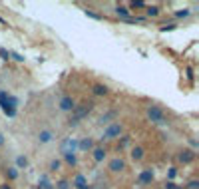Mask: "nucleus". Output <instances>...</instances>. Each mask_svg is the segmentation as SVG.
I'll return each instance as SVG.
<instances>
[{
    "label": "nucleus",
    "mask_w": 199,
    "mask_h": 189,
    "mask_svg": "<svg viewBox=\"0 0 199 189\" xmlns=\"http://www.w3.org/2000/svg\"><path fill=\"white\" fill-rule=\"evenodd\" d=\"M94 109V104L92 102H82L80 106H76V108L72 109V116L70 119H68V125H72V128H76L78 123H80V119L88 118V113Z\"/></svg>",
    "instance_id": "1"
},
{
    "label": "nucleus",
    "mask_w": 199,
    "mask_h": 189,
    "mask_svg": "<svg viewBox=\"0 0 199 189\" xmlns=\"http://www.w3.org/2000/svg\"><path fill=\"white\" fill-rule=\"evenodd\" d=\"M60 151L64 153V155H68V153H76L78 151V139L76 137H64L60 143Z\"/></svg>",
    "instance_id": "2"
},
{
    "label": "nucleus",
    "mask_w": 199,
    "mask_h": 189,
    "mask_svg": "<svg viewBox=\"0 0 199 189\" xmlns=\"http://www.w3.org/2000/svg\"><path fill=\"white\" fill-rule=\"evenodd\" d=\"M119 133H122V123L119 122H112L109 125H106L104 129V139H116V137H119Z\"/></svg>",
    "instance_id": "3"
},
{
    "label": "nucleus",
    "mask_w": 199,
    "mask_h": 189,
    "mask_svg": "<svg viewBox=\"0 0 199 189\" xmlns=\"http://www.w3.org/2000/svg\"><path fill=\"white\" fill-rule=\"evenodd\" d=\"M147 118H149V122H153V123H167L161 108H157V106H149V108H147Z\"/></svg>",
    "instance_id": "4"
},
{
    "label": "nucleus",
    "mask_w": 199,
    "mask_h": 189,
    "mask_svg": "<svg viewBox=\"0 0 199 189\" xmlns=\"http://www.w3.org/2000/svg\"><path fill=\"white\" fill-rule=\"evenodd\" d=\"M0 108H2V112H4L8 118H14L16 116V108H12V106L8 104V94H6V92H0Z\"/></svg>",
    "instance_id": "5"
},
{
    "label": "nucleus",
    "mask_w": 199,
    "mask_h": 189,
    "mask_svg": "<svg viewBox=\"0 0 199 189\" xmlns=\"http://www.w3.org/2000/svg\"><path fill=\"white\" fill-rule=\"evenodd\" d=\"M108 169L112 171V173H122L123 169H126V161L122 159V157H112L108 163Z\"/></svg>",
    "instance_id": "6"
},
{
    "label": "nucleus",
    "mask_w": 199,
    "mask_h": 189,
    "mask_svg": "<svg viewBox=\"0 0 199 189\" xmlns=\"http://www.w3.org/2000/svg\"><path fill=\"white\" fill-rule=\"evenodd\" d=\"M58 108H60L62 112H72V109L76 108V102H74L72 96H64V98H60V102H58Z\"/></svg>",
    "instance_id": "7"
},
{
    "label": "nucleus",
    "mask_w": 199,
    "mask_h": 189,
    "mask_svg": "<svg viewBox=\"0 0 199 189\" xmlns=\"http://www.w3.org/2000/svg\"><path fill=\"white\" fill-rule=\"evenodd\" d=\"M152 181H153V171H152V169H143L142 173L138 175V187L152 185Z\"/></svg>",
    "instance_id": "8"
},
{
    "label": "nucleus",
    "mask_w": 199,
    "mask_h": 189,
    "mask_svg": "<svg viewBox=\"0 0 199 189\" xmlns=\"http://www.w3.org/2000/svg\"><path fill=\"white\" fill-rule=\"evenodd\" d=\"M195 159V149H181L177 153V161L179 163H191Z\"/></svg>",
    "instance_id": "9"
},
{
    "label": "nucleus",
    "mask_w": 199,
    "mask_h": 189,
    "mask_svg": "<svg viewBox=\"0 0 199 189\" xmlns=\"http://www.w3.org/2000/svg\"><path fill=\"white\" fill-rule=\"evenodd\" d=\"M54 137H56V135H54L52 129H40V132H38V142L40 143H50Z\"/></svg>",
    "instance_id": "10"
},
{
    "label": "nucleus",
    "mask_w": 199,
    "mask_h": 189,
    "mask_svg": "<svg viewBox=\"0 0 199 189\" xmlns=\"http://www.w3.org/2000/svg\"><path fill=\"white\" fill-rule=\"evenodd\" d=\"M70 185H72V187H76V189H88V187H90V185H88V179H86L82 173H78Z\"/></svg>",
    "instance_id": "11"
},
{
    "label": "nucleus",
    "mask_w": 199,
    "mask_h": 189,
    "mask_svg": "<svg viewBox=\"0 0 199 189\" xmlns=\"http://www.w3.org/2000/svg\"><path fill=\"white\" fill-rule=\"evenodd\" d=\"M116 113H118V112H116V109H112V112L104 113V116H100V118H98V123H100V125H109V123H112L109 119H114Z\"/></svg>",
    "instance_id": "12"
},
{
    "label": "nucleus",
    "mask_w": 199,
    "mask_h": 189,
    "mask_svg": "<svg viewBox=\"0 0 199 189\" xmlns=\"http://www.w3.org/2000/svg\"><path fill=\"white\" fill-rule=\"evenodd\" d=\"M92 147H94L92 137H82L80 142H78V149H80V151H90Z\"/></svg>",
    "instance_id": "13"
},
{
    "label": "nucleus",
    "mask_w": 199,
    "mask_h": 189,
    "mask_svg": "<svg viewBox=\"0 0 199 189\" xmlns=\"http://www.w3.org/2000/svg\"><path fill=\"white\" fill-rule=\"evenodd\" d=\"M92 155H94V161H96V163H102V161L106 159V149H104V147H94Z\"/></svg>",
    "instance_id": "14"
},
{
    "label": "nucleus",
    "mask_w": 199,
    "mask_h": 189,
    "mask_svg": "<svg viewBox=\"0 0 199 189\" xmlns=\"http://www.w3.org/2000/svg\"><path fill=\"white\" fill-rule=\"evenodd\" d=\"M143 147H139V145H135V147H132V159L133 161H142L143 159Z\"/></svg>",
    "instance_id": "15"
},
{
    "label": "nucleus",
    "mask_w": 199,
    "mask_h": 189,
    "mask_svg": "<svg viewBox=\"0 0 199 189\" xmlns=\"http://www.w3.org/2000/svg\"><path fill=\"white\" fill-rule=\"evenodd\" d=\"M92 92H94V94L96 96H106V94H108V86H106V84H94V88H92Z\"/></svg>",
    "instance_id": "16"
},
{
    "label": "nucleus",
    "mask_w": 199,
    "mask_h": 189,
    "mask_svg": "<svg viewBox=\"0 0 199 189\" xmlns=\"http://www.w3.org/2000/svg\"><path fill=\"white\" fill-rule=\"evenodd\" d=\"M38 189H56V187H54V183H50V181H48L46 175H42V177H40V181H38Z\"/></svg>",
    "instance_id": "17"
},
{
    "label": "nucleus",
    "mask_w": 199,
    "mask_h": 189,
    "mask_svg": "<svg viewBox=\"0 0 199 189\" xmlns=\"http://www.w3.org/2000/svg\"><path fill=\"white\" fill-rule=\"evenodd\" d=\"M116 14L118 16H122V18H129V8L128 6H116Z\"/></svg>",
    "instance_id": "18"
},
{
    "label": "nucleus",
    "mask_w": 199,
    "mask_h": 189,
    "mask_svg": "<svg viewBox=\"0 0 199 189\" xmlns=\"http://www.w3.org/2000/svg\"><path fill=\"white\" fill-rule=\"evenodd\" d=\"M64 159H66V163H68V165H72V167L78 163V159H76V155H74V153H68V155H64Z\"/></svg>",
    "instance_id": "19"
},
{
    "label": "nucleus",
    "mask_w": 199,
    "mask_h": 189,
    "mask_svg": "<svg viewBox=\"0 0 199 189\" xmlns=\"http://www.w3.org/2000/svg\"><path fill=\"white\" fill-rule=\"evenodd\" d=\"M56 189H72V185H70V181H66V179H62V181H58L56 185H54Z\"/></svg>",
    "instance_id": "20"
},
{
    "label": "nucleus",
    "mask_w": 199,
    "mask_h": 189,
    "mask_svg": "<svg viewBox=\"0 0 199 189\" xmlns=\"http://www.w3.org/2000/svg\"><path fill=\"white\" fill-rule=\"evenodd\" d=\"M16 165H18L20 169H22V167H26V165H28V159H26L24 155H18V157H16Z\"/></svg>",
    "instance_id": "21"
},
{
    "label": "nucleus",
    "mask_w": 199,
    "mask_h": 189,
    "mask_svg": "<svg viewBox=\"0 0 199 189\" xmlns=\"http://www.w3.org/2000/svg\"><path fill=\"white\" fill-rule=\"evenodd\" d=\"M145 12H147V16H157L159 14V8L157 6H145Z\"/></svg>",
    "instance_id": "22"
},
{
    "label": "nucleus",
    "mask_w": 199,
    "mask_h": 189,
    "mask_svg": "<svg viewBox=\"0 0 199 189\" xmlns=\"http://www.w3.org/2000/svg\"><path fill=\"white\" fill-rule=\"evenodd\" d=\"M58 169H60V161L52 159V161H50V171H58Z\"/></svg>",
    "instance_id": "23"
},
{
    "label": "nucleus",
    "mask_w": 199,
    "mask_h": 189,
    "mask_svg": "<svg viewBox=\"0 0 199 189\" xmlns=\"http://www.w3.org/2000/svg\"><path fill=\"white\" fill-rule=\"evenodd\" d=\"M6 175H8L10 179H16V177H18V171H16V169H14V167H10V169H8V171H6Z\"/></svg>",
    "instance_id": "24"
},
{
    "label": "nucleus",
    "mask_w": 199,
    "mask_h": 189,
    "mask_svg": "<svg viewBox=\"0 0 199 189\" xmlns=\"http://www.w3.org/2000/svg\"><path fill=\"white\" fill-rule=\"evenodd\" d=\"M0 58H2V60H10V52L6 48H0Z\"/></svg>",
    "instance_id": "25"
},
{
    "label": "nucleus",
    "mask_w": 199,
    "mask_h": 189,
    "mask_svg": "<svg viewBox=\"0 0 199 189\" xmlns=\"http://www.w3.org/2000/svg\"><path fill=\"white\" fill-rule=\"evenodd\" d=\"M129 8H145V2H139V0H135V2H132V4H129Z\"/></svg>",
    "instance_id": "26"
},
{
    "label": "nucleus",
    "mask_w": 199,
    "mask_h": 189,
    "mask_svg": "<svg viewBox=\"0 0 199 189\" xmlns=\"http://www.w3.org/2000/svg\"><path fill=\"white\" fill-rule=\"evenodd\" d=\"M175 16H177V18H185V16H189V10H187V8H185V10H179Z\"/></svg>",
    "instance_id": "27"
},
{
    "label": "nucleus",
    "mask_w": 199,
    "mask_h": 189,
    "mask_svg": "<svg viewBox=\"0 0 199 189\" xmlns=\"http://www.w3.org/2000/svg\"><path fill=\"white\" fill-rule=\"evenodd\" d=\"M187 187H189V189H199V181H197V179H191Z\"/></svg>",
    "instance_id": "28"
},
{
    "label": "nucleus",
    "mask_w": 199,
    "mask_h": 189,
    "mask_svg": "<svg viewBox=\"0 0 199 189\" xmlns=\"http://www.w3.org/2000/svg\"><path fill=\"white\" fill-rule=\"evenodd\" d=\"M10 56L14 58L16 62H24V56H20V54H16V52H10Z\"/></svg>",
    "instance_id": "29"
},
{
    "label": "nucleus",
    "mask_w": 199,
    "mask_h": 189,
    "mask_svg": "<svg viewBox=\"0 0 199 189\" xmlns=\"http://www.w3.org/2000/svg\"><path fill=\"white\" fill-rule=\"evenodd\" d=\"M86 14L90 16V18H96V20H100V18H102L100 14H96V12H92V10H86Z\"/></svg>",
    "instance_id": "30"
},
{
    "label": "nucleus",
    "mask_w": 199,
    "mask_h": 189,
    "mask_svg": "<svg viewBox=\"0 0 199 189\" xmlns=\"http://www.w3.org/2000/svg\"><path fill=\"white\" fill-rule=\"evenodd\" d=\"M129 143V135H126V137H122V142H119V147H126Z\"/></svg>",
    "instance_id": "31"
},
{
    "label": "nucleus",
    "mask_w": 199,
    "mask_h": 189,
    "mask_svg": "<svg viewBox=\"0 0 199 189\" xmlns=\"http://www.w3.org/2000/svg\"><path fill=\"white\" fill-rule=\"evenodd\" d=\"M173 28V24H165V26H161V32H167V30Z\"/></svg>",
    "instance_id": "32"
},
{
    "label": "nucleus",
    "mask_w": 199,
    "mask_h": 189,
    "mask_svg": "<svg viewBox=\"0 0 199 189\" xmlns=\"http://www.w3.org/2000/svg\"><path fill=\"white\" fill-rule=\"evenodd\" d=\"M167 175H169V177H175V175H177V169H175V167H171V169H169V173H167Z\"/></svg>",
    "instance_id": "33"
},
{
    "label": "nucleus",
    "mask_w": 199,
    "mask_h": 189,
    "mask_svg": "<svg viewBox=\"0 0 199 189\" xmlns=\"http://www.w3.org/2000/svg\"><path fill=\"white\" fill-rule=\"evenodd\" d=\"M187 78H189V80H193V70H191V68H187Z\"/></svg>",
    "instance_id": "34"
},
{
    "label": "nucleus",
    "mask_w": 199,
    "mask_h": 189,
    "mask_svg": "<svg viewBox=\"0 0 199 189\" xmlns=\"http://www.w3.org/2000/svg\"><path fill=\"white\" fill-rule=\"evenodd\" d=\"M173 187H175V183H171V181H169V183H165V189H173Z\"/></svg>",
    "instance_id": "35"
},
{
    "label": "nucleus",
    "mask_w": 199,
    "mask_h": 189,
    "mask_svg": "<svg viewBox=\"0 0 199 189\" xmlns=\"http://www.w3.org/2000/svg\"><path fill=\"white\" fill-rule=\"evenodd\" d=\"M0 145H4V137H2V133H0Z\"/></svg>",
    "instance_id": "36"
},
{
    "label": "nucleus",
    "mask_w": 199,
    "mask_h": 189,
    "mask_svg": "<svg viewBox=\"0 0 199 189\" xmlns=\"http://www.w3.org/2000/svg\"><path fill=\"white\" fill-rule=\"evenodd\" d=\"M173 189H181V187H173Z\"/></svg>",
    "instance_id": "37"
},
{
    "label": "nucleus",
    "mask_w": 199,
    "mask_h": 189,
    "mask_svg": "<svg viewBox=\"0 0 199 189\" xmlns=\"http://www.w3.org/2000/svg\"><path fill=\"white\" fill-rule=\"evenodd\" d=\"M88 189H92V187H88Z\"/></svg>",
    "instance_id": "38"
}]
</instances>
